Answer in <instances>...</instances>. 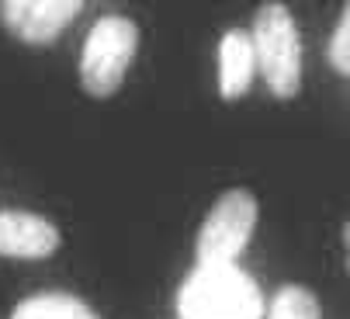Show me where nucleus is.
<instances>
[{
	"label": "nucleus",
	"instance_id": "1",
	"mask_svg": "<svg viewBox=\"0 0 350 319\" xmlns=\"http://www.w3.org/2000/svg\"><path fill=\"white\" fill-rule=\"evenodd\" d=\"M180 319H264L257 281L236 264H194L177 292Z\"/></svg>",
	"mask_w": 350,
	"mask_h": 319
},
{
	"label": "nucleus",
	"instance_id": "2",
	"mask_svg": "<svg viewBox=\"0 0 350 319\" xmlns=\"http://www.w3.org/2000/svg\"><path fill=\"white\" fill-rule=\"evenodd\" d=\"M254 60L274 97H295L302 87V38L284 4H264L254 18Z\"/></svg>",
	"mask_w": 350,
	"mask_h": 319
},
{
	"label": "nucleus",
	"instance_id": "3",
	"mask_svg": "<svg viewBox=\"0 0 350 319\" xmlns=\"http://www.w3.org/2000/svg\"><path fill=\"white\" fill-rule=\"evenodd\" d=\"M139 49V28L125 14H101L87 31L80 52V84L94 97H108L122 87L125 70Z\"/></svg>",
	"mask_w": 350,
	"mask_h": 319
},
{
	"label": "nucleus",
	"instance_id": "4",
	"mask_svg": "<svg viewBox=\"0 0 350 319\" xmlns=\"http://www.w3.org/2000/svg\"><path fill=\"white\" fill-rule=\"evenodd\" d=\"M257 198L246 188L219 194L194 240L198 264H236L257 229Z\"/></svg>",
	"mask_w": 350,
	"mask_h": 319
},
{
	"label": "nucleus",
	"instance_id": "5",
	"mask_svg": "<svg viewBox=\"0 0 350 319\" xmlns=\"http://www.w3.org/2000/svg\"><path fill=\"white\" fill-rule=\"evenodd\" d=\"M80 11H83L80 0H4L0 4L4 25L21 42H31V45L53 42Z\"/></svg>",
	"mask_w": 350,
	"mask_h": 319
},
{
	"label": "nucleus",
	"instance_id": "6",
	"mask_svg": "<svg viewBox=\"0 0 350 319\" xmlns=\"http://www.w3.org/2000/svg\"><path fill=\"white\" fill-rule=\"evenodd\" d=\"M59 250V229L38 212L8 208L0 212V257L42 260Z\"/></svg>",
	"mask_w": 350,
	"mask_h": 319
},
{
	"label": "nucleus",
	"instance_id": "7",
	"mask_svg": "<svg viewBox=\"0 0 350 319\" xmlns=\"http://www.w3.org/2000/svg\"><path fill=\"white\" fill-rule=\"evenodd\" d=\"M257 60H254V45L250 35L232 28L219 38V94L222 97H243L254 84Z\"/></svg>",
	"mask_w": 350,
	"mask_h": 319
},
{
	"label": "nucleus",
	"instance_id": "8",
	"mask_svg": "<svg viewBox=\"0 0 350 319\" xmlns=\"http://www.w3.org/2000/svg\"><path fill=\"white\" fill-rule=\"evenodd\" d=\"M8 319H101L80 295L70 292H35L14 305Z\"/></svg>",
	"mask_w": 350,
	"mask_h": 319
},
{
	"label": "nucleus",
	"instance_id": "9",
	"mask_svg": "<svg viewBox=\"0 0 350 319\" xmlns=\"http://www.w3.org/2000/svg\"><path fill=\"white\" fill-rule=\"evenodd\" d=\"M264 319H323L319 298L306 285H281L264 305Z\"/></svg>",
	"mask_w": 350,
	"mask_h": 319
},
{
	"label": "nucleus",
	"instance_id": "10",
	"mask_svg": "<svg viewBox=\"0 0 350 319\" xmlns=\"http://www.w3.org/2000/svg\"><path fill=\"white\" fill-rule=\"evenodd\" d=\"M326 56H329V66H333L340 77L350 73V8L340 11V21H336V28H333V35H329Z\"/></svg>",
	"mask_w": 350,
	"mask_h": 319
}]
</instances>
